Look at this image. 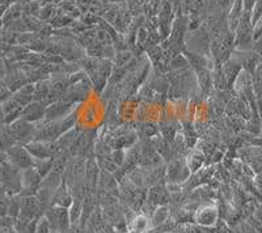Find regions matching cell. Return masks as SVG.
<instances>
[{"instance_id":"1","label":"cell","mask_w":262,"mask_h":233,"mask_svg":"<svg viewBox=\"0 0 262 233\" xmlns=\"http://www.w3.org/2000/svg\"><path fill=\"white\" fill-rule=\"evenodd\" d=\"M219 215V209L215 203H202L195 211L193 219L199 227L211 228L216 225Z\"/></svg>"},{"instance_id":"2","label":"cell","mask_w":262,"mask_h":233,"mask_svg":"<svg viewBox=\"0 0 262 233\" xmlns=\"http://www.w3.org/2000/svg\"><path fill=\"white\" fill-rule=\"evenodd\" d=\"M51 225L52 230H59V232H67V229L71 225V219H70V212L66 207L61 206H54L52 209L45 215Z\"/></svg>"},{"instance_id":"3","label":"cell","mask_w":262,"mask_h":233,"mask_svg":"<svg viewBox=\"0 0 262 233\" xmlns=\"http://www.w3.org/2000/svg\"><path fill=\"white\" fill-rule=\"evenodd\" d=\"M189 176H190V169H189L188 164H185L184 161H172L168 166L167 170V178L169 184H181V182H185L186 180H189Z\"/></svg>"},{"instance_id":"4","label":"cell","mask_w":262,"mask_h":233,"mask_svg":"<svg viewBox=\"0 0 262 233\" xmlns=\"http://www.w3.org/2000/svg\"><path fill=\"white\" fill-rule=\"evenodd\" d=\"M10 159L13 165H16L19 169H29L33 168V160L32 155L29 154L28 150H21L19 147H12L8 151Z\"/></svg>"},{"instance_id":"5","label":"cell","mask_w":262,"mask_h":233,"mask_svg":"<svg viewBox=\"0 0 262 233\" xmlns=\"http://www.w3.org/2000/svg\"><path fill=\"white\" fill-rule=\"evenodd\" d=\"M40 185H42V176L40 174L37 169H25V172L22 173V186H24V190L37 191Z\"/></svg>"},{"instance_id":"6","label":"cell","mask_w":262,"mask_h":233,"mask_svg":"<svg viewBox=\"0 0 262 233\" xmlns=\"http://www.w3.org/2000/svg\"><path fill=\"white\" fill-rule=\"evenodd\" d=\"M43 105L45 104H42V102H40V101L33 102V104H29L28 106L20 111V116H22V120L28 121V122H31V121L40 120L43 114H46V109H45Z\"/></svg>"},{"instance_id":"7","label":"cell","mask_w":262,"mask_h":233,"mask_svg":"<svg viewBox=\"0 0 262 233\" xmlns=\"http://www.w3.org/2000/svg\"><path fill=\"white\" fill-rule=\"evenodd\" d=\"M152 227L151 219L148 218L145 214H139L134 216V219L129 223L127 228L130 232L133 233H144L148 232V229Z\"/></svg>"},{"instance_id":"8","label":"cell","mask_w":262,"mask_h":233,"mask_svg":"<svg viewBox=\"0 0 262 233\" xmlns=\"http://www.w3.org/2000/svg\"><path fill=\"white\" fill-rule=\"evenodd\" d=\"M26 150L29 151V154L32 156L37 157L38 160L49 159V157L52 156V151H50V148L47 147L45 141H33V143H29L26 145Z\"/></svg>"},{"instance_id":"9","label":"cell","mask_w":262,"mask_h":233,"mask_svg":"<svg viewBox=\"0 0 262 233\" xmlns=\"http://www.w3.org/2000/svg\"><path fill=\"white\" fill-rule=\"evenodd\" d=\"M10 127H11L10 129L11 135L15 138V140L24 139L25 136H28L32 132V130H33V126H32L28 121H25V120L17 121V122H15L13 125H11Z\"/></svg>"},{"instance_id":"10","label":"cell","mask_w":262,"mask_h":233,"mask_svg":"<svg viewBox=\"0 0 262 233\" xmlns=\"http://www.w3.org/2000/svg\"><path fill=\"white\" fill-rule=\"evenodd\" d=\"M168 218H169V209L167 206H157L151 214L152 228L160 227L164 223H167Z\"/></svg>"},{"instance_id":"11","label":"cell","mask_w":262,"mask_h":233,"mask_svg":"<svg viewBox=\"0 0 262 233\" xmlns=\"http://www.w3.org/2000/svg\"><path fill=\"white\" fill-rule=\"evenodd\" d=\"M83 210H84V203L81 202L79 198H74V202L71 203L68 212H70V219H71V225L76 224L77 221L80 220L83 216Z\"/></svg>"},{"instance_id":"12","label":"cell","mask_w":262,"mask_h":233,"mask_svg":"<svg viewBox=\"0 0 262 233\" xmlns=\"http://www.w3.org/2000/svg\"><path fill=\"white\" fill-rule=\"evenodd\" d=\"M68 109H70L68 104H63V102L54 104L46 109V116L49 120H54V118H58V116H63V114H66V111H67Z\"/></svg>"},{"instance_id":"13","label":"cell","mask_w":262,"mask_h":233,"mask_svg":"<svg viewBox=\"0 0 262 233\" xmlns=\"http://www.w3.org/2000/svg\"><path fill=\"white\" fill-rule=\"evenodd\" d=\"M203 161H205L203 155L200 154V152H195V154L191 155L190 157H188V160H186V164H188L189 169H190V172L195 173L198 169L202 166Z\"/></svg>"},{"instance_id":"14","label":"cell","mask_w":262,"mask_h":233,"mask_svg":"<svg viewBox=\"0 0 262 233\" xmlns=\"http://www.w3.org/2000/svg\"><path fill=\"white\" fill-rule=\"evenodd\" d=\"M51 225H50L49 220L46 216L38 219L37 228H36V233H51Z\"/></svg>"},{"instance_id":"15","label":"cell","mask_w":262,"mask_h":233,"mask_svg":"<svg viewBox=\"0 0 262 233\" xmlns=\"http://www.w3.org/2000/svg\"><path fill=\"white\" fill-rule=\"evenodd\" d=\"M256 49H257V51H258V54H261L262 55V42L258 43V46H257Z\"/></svg>"},{"instance_id":"16","label":"cell","mask_w":262,"mask_h":233,"mask_svg":"<svg viewBox=\"0 0 262 233\" xmlns=\"http://www.w3.org/2000/svg\"><path fill=\"white\" fill-rule=\"evenodd\" d=\"M51 233H62V232H59V230H52Z\"/></svg>"}]
</instances>
